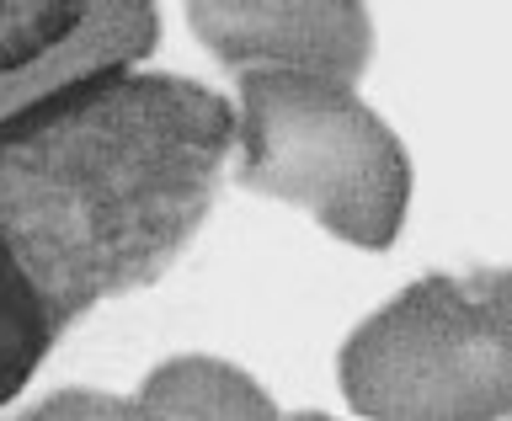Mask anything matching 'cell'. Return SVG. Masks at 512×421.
<instances>
[{
    "label": "cell",
    "mask_w": 512,
    "mask_h": 421,
    "mask_svg": "<svg viewBox=\"0 0 512 421\" xmlns=\"http://www.w3.org/2000/svg\"><path fill=\"white\" fill-rule=\"evenodd\" d=\"M235 102L112 64L0 118V235L64 331L176 267L235 160Z\"/></svg>",
    "instance_id": "cell-1"
},
{
    "label": "cell",
    "mask_w": 512,
    "mask_h": 421,
    "mask_svg": "<svg viewBox=\"0 0 512 421\" xmlns=\"http://www.w3.org/2000/svg\"><path fill=\"white\" fill-rule=\"evenodd\" d=\"M235 182L304 208L358 251H390L411 208V155L358 86L299 70L235 80Z\"/></svg>",
    "instance_id": "cell-2"
},
{
    "label": "cell",
    "mask_w": 512,
    "mask_h": 421,
    "mask_svg": "<svg viewBox=\"0 0 512 421\" xmlns=\"http://www.w3.org/2000/svg\"><path fill=\"white\" fill-rule=\"evenodd\" d=\"M363 421H512V267L427 272L336 352Z\"/></svg>",
    "instance_id": "cell-3"
},
{
    "label": "cell",
    "mask_w": 512,
    "mask_h": 421,
    "mask_svg": "<svg viewBox=\"0 0 512 421\" xmlns=\"http://www.w3.org/2000/svg\"><path fill=\"white\" fill-rule=\"evenodd\" d=\"M187 27L235 75L299 70L358 86L374 59V16L358 0H198Z\"/></svg>",
    "instance_id": "cell-4"
},
{
    "label": "cell",
    "mask_w": 512,
    "mask_h": 421,
    "mask_svg": "<svg viewBox=\"0 0 512 421\" xmlns=\"http://www.w3.org/2000/svg\"><path fill=\"white\" fill-rule=\"evenodd\" d=\"M155 38H160V11L150 6V0H118V6L91 0L86 22H80L59 48H48V54L32 59L27 70L0 75V118H11V112L43 102V96L75 86V80H86L96 70L150 59Z\"/></svg>",
    "instance_id": "cell-5"
},
{
    "label": "cell",
    "mask_w": 512,
    "mask_h": 421,
    "mask_svg": "<svg viewBox=\"0 0 512 421\" xmlns=\"http://www.w3.org/2000/svg\"><path fill=\"white\" fill-rule=\"evenodd\" d=\"M139 400L171 421H294L240 363L208 358V352L160 358L144 374Z\"/></svg>",
    "instance_id": "cell-6"
},
{
    "label": "cell",
    "mask_w": 512,
    "mask_h": 421,
    "mask_svg": "<svg viewBox=\"0 0 512 421\" xmlns=\"http://www.w3.org/2000/svg\"><path fill=\"white\" fill-rule=\"evenodd\" d=\"M59 336L64 326L38 294V283L27 278V267L16 262L11 240L0 235V411L38 379Z\"/></svg>",
    "instance_id": "cell-7"
},
{
    "label": "cell",
    "mask_w": 512,
    "mask_h": 421,
    "mask_svg": "<svg viewBox=\"0 0 512 421\" xmlns=\"http://www.w3.org/2000/svg\"><path fill=\"white\" fill-rule=\"evenodd\" d=\"M86 22V6L70 0H0V75L27 70Z\"/></svg>",
    "instance_id": "cell-8"
},
{
    "label": "cell",
    "mask_w": 512,
    "mask_h": 421,
    "mask_svg": "<svg viewBox=\"0 0 512 421\" xmlns=\"http://www.w3.org/2000/svg\"><path fill=\"white\" fill-rule=\"evenodd\" d=\"M11 421H171L155 406H144L139 395H112V390H54L43 400H32L27 411H16Z\"/></svg>",
    "instance_id": "cell-9"
},
{
    "label": "cell",
    "mask_w": 512,
    "mask_h": 421,
    "mask_svg": "<svg viewBox=\"0 0 512 421\" xmlns=\"http://www.w3.org/2000/svg\"><path fill=\"white\" fill-rule=\"evenodd\" d=\"M294 421H336V416H326V411H294Z\"/></svg>",
    "instance_id": "cell-10"
}]
</instances>
